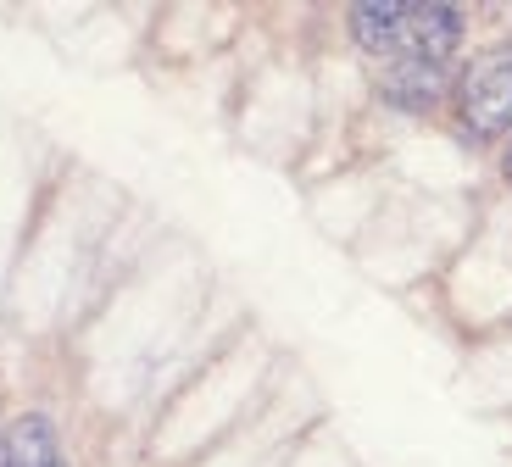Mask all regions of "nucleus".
Here are the masks:
<instances>
[{"label":"nucleus","instance_id":"1","mask_svg":"<svg viewBox=\"0 0 512 467\" xmlns=\"http://www.w3.org/2000/svg\"><path fill=\"white\" fill-rule=\"evenodd\" d=\"M351 34L379 67H446V56L462 39V17L451 6L362 0V6H351Z\"/></svg>","mask_w":512,"mask_h":467},{"label":"nucleus","instance_id":"2","mask_svg":"<svg viewBox=\"0 0 512 467\" xmlns=\"http://www.w3.org/2000/svg\"><path fill=\"white\" fill-rule=\"evenodd\" d=\"M457 117L474 139L512 134V45L474 56L457 84Z\"/></svg>","mask_w":512,"mask_h":467},{"label":"nucleus","instance_id":"3","mask_svg":"<svg viewBox=\"0 0 512 467\" xmlns=\"http://www.w3.org/2000/svg\"><path fill=\"white\" fill-rule=\"evenodd\" d=\"M6 467H62L56 429L45 417H23V423L6 434Z\"/></svg>","mask_w":512,"mask_h":467},{"label":"nucleus","instance_id":"4","mask_svg":"<svg viewBox=\"0 0 512 467\" xmlns=\"http://www.w3.org/2000/svg\"><path fill=\"white\" fill-rule=\"evenodd\" d=\"M446 84L440 67H379V89L390 95L396 106H429Z\"/></svg>","mask_w":512,"mask_h":467},{"label":"nucleus","instance_id":"5","mask_svg":"<svg viewBox=\"0 0 512 467\" xmlns=\"http://www.w3.org/2000/svg\"><path fill=\"white\" fill-rule=\"evenodd\" d=\"M0 467H6V440H0Z\"/></svg>","mask_w":512,"mask_h":467},{"label":"nucleus","instance_id":"6","mask_svg":"<svg viewBox=\"0 0 512 467\" xmlns=\"http://www.w3.org/2000/svg\"><path fill=\"white\" fill-rule=\"evenodd\" d=\"M507 178H512V151H507Z\"/></svg>","mask_w":512,"mask_h":467}]
</instances>
